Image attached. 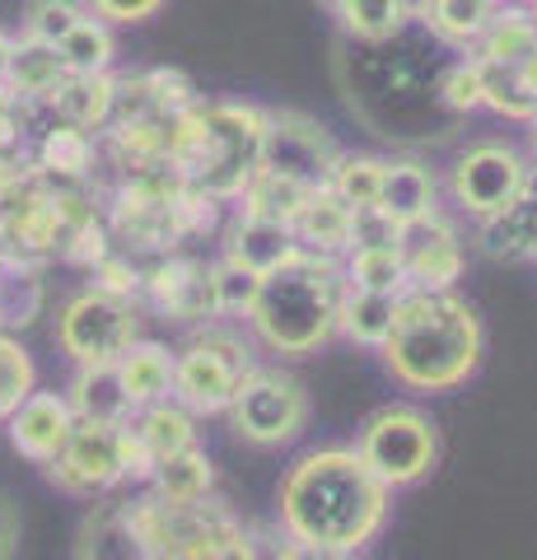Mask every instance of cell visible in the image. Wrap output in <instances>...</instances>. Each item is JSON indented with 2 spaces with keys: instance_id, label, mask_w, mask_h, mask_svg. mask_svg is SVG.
Listing matches in <instances>:
<instances>
[{
  "instance_id": "6da1fadb",
  "label": "cell",
  "mask_w": 537,
  "mask_h": 560,
  "mask_svg": "<svg viewBox=\"0 0 537 560\" xmlns=\"http://www.w3.org/2000/svg\"><path fill=\"white\" fill-rule=\"evenodd\" d=\"M393 490L360 463L355 448H314L281 481V528L327 551H365L388 518Z\"/></svg>"
},
{
  "instance_id": "7a4b0ae2",
  "label": "cell",
  "mask_w": 537,
  "mask_h": 560,
  "mask_svg": "<svg viewBox=\"0 0 537 560\" xmlns=\"http://www.w3.org/2000/svg\"><path fill=\"white\" fill-rule=\"evenodd\" d=\"M384 364L397 383L416 393H448L477 374L487 331L477 308L454 290H407L397 294Z\"/></svg>"
},
{
  "instance_id": "3957f363",
  "label": "cell",
  "mask_w": 537,
  "mask_h": 560,
  "mask_svg": "<svg viewBox=\"0 0 537 560\" xmlns=\"http://www.w3.org/2000/svg\"><path fill=\"white\" fill-rule=\"evenodd\" d=\"M346 300V276L337 257L300 253L285 267L262 276V290L248 308L257 341L276 355H314L337 337V313Z\"/></svg>"
},
{
  "instance_id": "277c9868",
  "label": "cell",
  "mask_w": 537,
  "mask_h": 560,
  "mask_svg": "<svg viewBox=\"0 0 537 560\" xmlns=\"http://www.w3.org/2000/svg\"><path fill=\"white\" fill-rule=\"evenodd\" d=\"M168 160L197 183L201 197H238L262 164L267 113L238 103H206V108L173 113Z\"/></svg>"
},
{
  "instance_id": "5b68a950",
  "label": "cell",
  "mask_w": 537,
  "mask_h": 560,
  "mask_svg": "<svg viewBox=\"0 0 537 560\" xmlns=\"http://www.w3.org/2000/svg\"><path fill=\"white\" fill-rule=\"evenodd\" d=\"M248 370H253V350L244 341V331L224 323H206L173 355V401L192 416H220Z\"/></svg>"
},
{
  "instance_id": "8992f818",
  "label": "cell",
  "mask_w": 537,
  "mask_h": 560,
  "mask_svg": "<svg viewBox=\"0 0 537 560\" xmlns=\"http://www.w3.org/2000/svg\"><path fill=\"white\" fill-rule=\"evenodd\" d=\"M355 453L388 490H402L440 463V425L421 407H378L360 425Z\"/></svg>"
},
{
  "instance_id": "52a82bcc",
  "label": "cell",
  "mask_w": 537,
  "mask_h": 560,
  "mask_svg": "<svg viewBox=\"0 0 537 560\" xmlns=\"http://www.w3.org/2000/svg\"><path fill=\"white\" fill-rule=\"evenodd\" d=\"M224 416H230L238 440H248L257 448H281L290 440H300L308 425V393L294 374L271 370V364H253L238 378Z\"/></svg>"
},
{
  "instance_id": "ba28073f",
  "label": "cell",
  "mask_w": 537,
  "mask_h": 560,
  "mask_svg": "<svg viewBox=\"0 0 537 560\" xmlns=\"http://www.w3.org/2000/svg\"><path fill=\"white\" fill-rule=\"evenodd\" d=\"M131 341H141L136 327L131 300H117L108 290H75L57 313V346L61 355H71L75 364H108L117 360Z\"/></svg>"
},
{
  "instance_id": "9c48e42d",
  "label": "cell",
  "mask_w": 537,
  "mask_h": 560,
  "mask_svg": "<svg viewBox=\"0 0 537 560\" xmlns=\"http://www.w3.org/2000/svg\"><path fill=\"white\" fill-rule=\"evenodd\" d=\"M528 173H533V164L514 145L481 140V145L463 150L454 160V168H448V191H454L463 215L491 220L528 191Z\"/></svg>"
},
{
  "instance_id": "30bf717a",
  "label": "cell",
  "mask_w": 537,
  "mask_h": 560,
  "mask_svg": "<svg viewBox=\"0 0 537 560\" xmlns=\"http://www.w3.org/2000/svg\"><path fill=\"white\" fill-rule=\"evenodd\" d=\"M117 430H122V425H94V420H75L66 448L47 463L51 486L66 490V495H75V500H94V495H108L113 486H122Z\"/></svg>"
},
{
  "instance_id": "8fae6325",
  "label": "cell",
  "mask_w": 537,
  "mask_h": 560,
  "mask_svg": "<svg viewBox=\"0 0 537 560\" xmlns=\"http://www.w3.org/2000/svg\"><path fill=\"white\" fill-rule=\"evenodd\" d=\"M337 145L318 121H308L300 113H267V127H262V164L257 168H271V173H285L294 183H308V187H323L327 173L337 164Z\"/></svg>"
},
{
  "instance_id": "7c38bea8",
  "label": "cell",
  "mask_w": 537,
  "mask_h": 560,
  "mask_svg": "<svg viewBox=\"0 0 537 560\" xmlns=\"http://www.w3.org/2000/svg\"><path fill=\"white\" fill-rule=\"evenodd\" d=\"M164 560H257V547L234 523V514L206 500L197 510H168Z\"/></svg>"
},
{
  "instance_id": "4fadbf2b",
  "label": "cell",
  "mask_w": 537,
  "mask_h": 560,
  "mask_svg": "<svg viewBox=\"0 0 537 560\" xmlns=\"http://www.w3.org/2000/svg\"><path fill=\"white\" fill-rule=\"evenodd\" d=\"M397 253L407 261L411 290H454V280L463 276V238L440 210L416 224H402Z\"/></svg>"
},
{
  "instance_id": "5bb4252c",
  "label": "cell",
  "mask_w": 537,
  "mask_h": 560,
  "mask_svg": "<svg viewBox=\"0 0 537 560\" xmlns=\"http://www.w3.org/2000/svg\"><path fill=\"white\" fill-rule=\"evenodd\" d=\"M75 560H160L136 500H103L75 533Z\"/></svg>"
},
{
  "instance_id": "9a60e30c",
  "label": "cell",
  "mask_w": 537,
  "mask_h": 560,
  "mask_svg": "<svg viewBox=\"0 0 537 560\" xmlns=\"http://www.w3.org/2000/svg\"><path fill=\"white\" fill-rule=\"evenodd\" d=\"M5 430H10V444L20 448L28 463L47 467L66 448V440H71L75 411H71V401H66V393H43L38 388V393H28L24 407L5 420Z\"/></svg>"
},
{
  "instance_id": "2e32d148",
  "label": "cell",
  "mask_w": 537,
  "mask_h": 560,
  "mask_svg": "<svg viewBox=\"0 0 537 560\" xmlns=\"http://www.w3.org/2000/svg\"><path fill=\"white\" fill-rule=\"evenodd\" d=\"M481 253L505 261H537V168L528 173V191L491 220H477Z\"/></svg>"
},
{
  "instance_id": "e0dca14e",
  "label": "cell",
  "mask_w": 537,
  "mask_h": 560,
  "mask_svg": "<svg viewBox=\"0 0 537 560\" xmlns=\"http://www.w3.org/2000/svg\"><path fill=\"white\" fill-rule=\"evenodd\" d=\"M66 401H71L75 420H94V425H122L131 420V401L117 374V360L108 364H75L71 383H66Z\"/></svg>"
},
{
  "instance_id": "ac0fdd59",
  "label": "cell",
  "mask_w": 537,
  "mask_h": 560,
  "mask_svg": "<svg viewBox=\"0 0 537 560\" xmlns=\"http://www.w3.org/2000/svg\"><path fill=\"white\" fill-rule=\"evenodd\" d=\"M294 238H300V248L304 253H314V257H346L351 253V206H346L332 187H314L308 191V201L300 210V220L290 224Z\"/></svg>"
},
{
  "instance_id": "d6986e66",
  "label": "cell",
  "mask_w": 537,
  "mask_h": 560,
  "mask_svg": "<svg viewBox=\"0 0 537 560\" xmlns=\"http://www.w3.org/2000/svg\"><path fill=\"white\" fill-rule=\"evenodd\" d=\"M150 294L154 304H160L168 318H206V313H215L211 304V267H201V261H187V257H173L164 261L160 271H154L150 280Z\"/></svg>"
},
{
  "instance_id": "ffe728a7",
  "label": "cell",
  "mask_w": 537,
  "mask_h": 560,
  "mask_svg": "<svg viewBox=\"0 0 537 560\" xmlns=\"http://www.w3.org/2000/svg\"><path fill=\"white\" fill-rule=\"evenodd\" d=\"M215 490V467L201 448H183L173 458L154 463L150 471V495L168 504V510H197V504L211 500Z\"/></svg>"
},
{
  "instance_id": "44dd1931",
  "label": "cell",
  "mask_w": 537,
  "mask_h": 560,
  "mask_svg": "<svg viewBox=\"0 0 537 560\" xmlns=\"http://www.w3.org/2000/svg\"><path fill=\"white\" fill-rule=\"evenodd\" d=\"M300 253L304 248H300V238H294V230L271 224V220H253V215H238V224L230 230V248H224V257L244 261L257 276H271L276 267H285V261H294Z\"/></svg>"
},
{
  "instance_id": "7402d4cb",
  "label": "cell",
  "mask_w": 537,
  "mask_h": 560,
  "mask_svg": "<svg viewBox=\"0 0 537 560\" xmlns=\"http://www.w3.org/2000/svg\"><path fill=\"white\" fill-rule=\"evenodd\" d=\"M117 374H122L131 411L154 407V401L173 397V350L160 341H131L117 355Z\"/></svg>"
},
{
  "instance_id": "603a6c76",
  "label": "cell",
  "mask_w": 537,
  "mask_h": 560,
  "mask_svg": "<svg viewBox=\"0 0 537 560\" xmlns=\"http://www.w3.org/2000/svg\"><path fill=\"white\" fill-rule=\"evenodd\" d=\"M374 206L397 224H416V220L435 215V178H430V168L416 164V160L384 164V183H378Z\"/></svg>"
},
{
  "instance_id": "cb8c5ba5",
  "label": "cell",
  "mask_w": 537,
  "mask_h": 560,
  "mask_svg": "<svg viewBox=\"0 0 537 560\" xmlns=\"http://www.w3.org/2000/svg\"><path fill=\"white\" fill-rule=\"evenodd\" d=\"M113 94H117V80H108V75H66L47 103H51V113L61 117V127L98 131L103 121L113 117Z\"/></svg>"
},
{
  "instance_id": "d4e9b609",
  "label": "cell",
  "mask_w": 537,
  "mask_h": 560,
  "mask_svg": "<svg viewBox=\"0 0 537 560\" xmlns=\"http://www.w3.org/2000/svg\"><path fill=\"white\" fill-rule=\"evenodd\" d=\"M127 425L136 430V440L145 444V453L154 463H164V458H173V453H183V448H197V416L183 411L173 397L131 411Z\"/></svg>"
},
{
  "instance_id": "484cf974",
  "label": "cell",
  "mask_w": 537,
  "mask_h": 560,
  "mask_svg": "<svg viewBox=\"0 0 537 560\" xmlns=\"http://www.w3.org/2000/svg\"><path fill=\"white\" fill-rule=\"evenodd\" d=\"M308 183H294V178H285V173H271V168H257L253 178H248V187L238 191V201H244V215H253V220H271V224H290L300 220V210H304V201H308Z\"/></svg>"
},
{
  "instance_id": "4316f807",
  "label": "cell",
  "mask_w": 537,
  "mask_h": 560,
  "mask_svg": "<svg viewBox=\"0 0 537 560\" xmlns=\"http://www.w3.org/2000/svg\"><path fill=\"white\" fill-rule=\"evenodd\" d=\"M537 43V24H533V14L528 5H495L491 14V24L487 33L477 38V61H487V66H518L533 51Z\"/></svg>"
},
{
  "instance_id": "83f0119b",
  "label": "cell",
  "mask_w": 537,
  "mask_h": 560,
  "mask_svg": "<svg viewBox=\"0 0 537 560\" xmlns=\"http://www.w3.org/2000/svg\"><path fill=\"white\" fill-rule=\"evenodd\" d=\"M495 5L500 0H421L416 14H421L435 38L454 43V47H477V38L491 24Z\"/></svg>"
},
{
  "instance_id": "f1b7e54d",
  "label": "cell",
  "mask_w": 537,
  "mask_h": 560,
  "mask_svg": "<svg viewBox=\"0 0 537 560\" xmlns=\"http://www.w3.org/2000/svg\"><path fill=\"white\" fill-rule=\"evenodd\" d=\"M66 80V66L57 57V47H43V43H28L20 38L14 43V57L5 70V90L20 94V98H51V90Z\"/></svg>"
},
{
  "instance_id": "f546056e",
  "label": "cell",
  "mask_w": 537,
  "mask_h": 560,
  "mask_svg": "<svg viewBox=\"0 0 537 560\" xmlns=\"http://www.w3.org/2000/svg\"><path fill=\"white\" fill-rule=\"evenodd\" d=\"M318 5L332 14L346 33H355V38H365V43L393 38L411 14L407 0H318Z\"/></svg>"
},
{
  "instance_id": "4dcf8cb0",
  "label": "cell",
  "mask_w": 537,
  "mask_h": 560,
  "mask_svg": "<svg viewBox=\"0 0 537 560\" xmlns=\"http://www.w3.org/2000/svg\"><path fill=\"white\" fill-rule=\"evenodd\" d=\"M397 294H365V290H346L341 313H337V337L355 346H384L393 331Z\"/></svg>"
},
{
  "instance_id": "1f68e13d",
  "label": "cell",
  "mask_w": 537,
  "mask_h": 560,
  "mask_svg": "<svg viewBox=\"0 0 537 560\" xmlns=\"http://www.w3.org/2000/svg\"><path fill=\"white\" fill-rule=\"evenodd\" d=\"M346 290H365V294H407V261L397 248H351L341 261Z\"/></svg>"
},
{
  "instance_id": "d6a6232c",
  "label": "cell",
  "mask_w": 537,
  "mask_h": 560,
  "mask_svg": "<svg viewBox=\"0 0 537 560\" xmlns=\"http://www.w3.org/2000/svg\"><path fill=\"white\" fill-rule=\"evenodd\" d=\"M57 57L66 66V75H108V66L117 57L113 24H103L98 14H84V20L61 38Z\"/></svg>"
},
{
  "instance_id": "836d02e7",
  "label": "cell",
  "mask_w": 537,
  "mask_h": 560,
  "mask_svg": "<svg viewBox=\"0 0 537 560\" xmlns=\"http://www.w3.org/2000/svg\"><path fill=\"white\" fill-rule=\"evenodd\" d=\"M28 393H38V364L20 346V337L0 331V425L24 407Z\"/></svg>"
},
{
  "instance_id": "e575fe53",
  "label": "cell",
  "mask_w": 537,
  "mask_h": 560,
  "mask_svg": "<svg viewBox=\"0 0 537 560\" xmlns=\"http://www.w3.org/2000/svg\"><path fill=\"white\" fill-rule=\"evenodd\" d=\"M384 164L388 160H378V154H337L332 173H327V187H332L351 210L374 206L378 183H384Z\"/></svg>"
},
{
  "instance_id": "d590c367",
  "label": "cell",
  "mask_w": 537,
  "mask_h": 560,
  "mask_svg": "<svg viewBox=\"0 0 537 560\" xmlns=\"http://www.w3.org/2000/svg\"><path fill=\"white\" fill-rule=\"evenodd\" d=\"M90 5L84 0H28L24 5V38L28 43H43V47H61V38L71 33Z\"/></svg>"
},
{
  "instance_id": "8d00e7d4",
  "label": "cell",
  "mask_w": 537,
  "mask_h": 560,
  "mask_svg": "<svg viewBox=\"0 0 537 560\" xmlns=\"http://www.w3.org/2000/svg\"><path fill=\"white\" fill-rule=\"evenodd\" d=\"M477 66H481V108H495L510 121L537 117V98H528V90L514 75V66H487V61H477Z\"/></svg>"
},
{
  "instance_id": "74e56055",
  "label": "cell",
  "mask_w": 537,
  "mask_h": 560,
  "mask_svg": "<svg viewBox=\"0 0 537 560\" xmlns=\"http://www.w3.org/2000/svg\"><path fill=\"white\" fill-rule=\"evenodd\" d=\"M257 290H262V276L248 271L244 261L220 257L211 267V304H215V313H244V318H248Z\"/></svg>"
},
{
  "instance_id": "f35d334b",
  "label": "cell",
  "mask_w": 537,
  "mask_h": 560,
  "mask_svg": "<svg viewBox=\"0 0 537 560\" xmlns=\"http://www.w3.org/2000/svg\"><path fill=\"white\" fill-rule=\"evenodd\" d=\"M90 164H94L90 131H75V127L47 131V140H43V168L51 173V178H84Z\"/></svg>"
},
{
  "instance_id": "ab89813d",
  "label": "cell",
  "mask_w": 537,
  "mask_h": 560,
  "mask_svg": "<svg viewBox=\"0 0 537 560\" xmlns=\"http://www.w3.org/2000/svg\"><path fill=\"white\" fill-rule=\"evenodd\" d=\"M402 224L388 220L378 206H360L351 210V248H397Z\"/></svg>"
},
{
  "instance_id": "60d3db41",
  "label": "cell",
  "mask_w": 537,
  "mask_h": 560,
  "mask_svg": "<svg viewBox=\"0 0 537 560\" xmlns=\"http://www.w3.org/2000/svg\"><path fill=\"white\" fill-rule=\"evenodd\" d=\"M440 98H444L454 113H472V108H481V66H477V57H472V61L448 66V75L440 80Z\"/></svg>"
},
{
  "instance_id": "b9f144b4",
  "label": "cell",
  "mask_w": 537,
  "mask_h": 560,
  "mask_svg": "<svg viewBox=\"0 0 537 560\" xmlns=\"http://www.w3.org/2000/svg\"><path fill=\"white\" fill-rule=\"evenodd\" d=\"M168 5V0H90V14L103 24H145Z\"/></svg>"
},
{
  "instance_id": "7bdbcfd3",
  "label": "cell",
  "mask_w": 537,
  "mask_h": 560,
  "mask_svg": "<svg viewBox=\"0 0 537 560\" xmlns=\"http://www.w3.org/2000/svg\"><path fill=\"white\" fill-rule=\"evenodd\" d=\"M117 458H122V481H150L154 458L145 453V444L136 440V430L127 420H122V430H117Z\"/></svg>"
},
{
  "instance_id": "ee69618b",
  "label": "cell",
  "mask_w": 537,
  "mask_h": 560,
  "mask_svg": "<svg viewBox=\"0 0 537 560\" xmlns=\"http://www.w3.org/2000/svg\"><path fill=\"white\" fill-rule=\"evenodd\" d=\"M20 533H24L20 504L0 490V560H14V551H20Z\"/></svg>"
},
{
  "instance_id": "f6af8a7d",
  "label": "cell",
  "mask_w": 537,
  "mask_h": 560,
  "mask_svg": "<svg viewBox=\"0 0 537 560\" xmlns=\"http://www.w3.org/2000/svg\"><path fill=\"white\" fill-rule=\"evenodd\" d=\"M276 560H355V556L327 551V547H314V541H294V537H285V541H281V551H276Z\"/></svg>"
},
{
  "instance_id": "bcb514c9",
  "label": "cell",
  "mask_w": 537,
  "mask_h": 560,
  "mask_svg": "<svg viewBox=\"0 0 537 560\" xmlns=\"http://www.w3.org/2000/svg\"><path fill=\"white\" fill-rule=\"evenodd\" d=\"M24 183V168H20V160H14V154L0 145V206H5L10 197H14V187Z\"/></svg>"
},
{
  "instance_id": "7dc6e473",
  "label": "cell",
  "mask_w": 537,
  "mask_h": 560,
  "mask_svg": "<svg viewBox=\"0 0 537 560\" xmlns=\"http://www.w3.org/2000/svg\"><path fill=\"white\" fill-rule=\"evenodd\" d=\"M514 75H518V84H524V90H528V98H537V43H533L528 57L514 66Z\"/></svg>"
},
{
  "instance_id": "c3c4849f",
  "label": "cell",
  "mask_w": 537,
  "mask_h": 560,
  "mask_svg": "<svg viewBox=\"0 0 537 560\" xmlns=\"http://www.w3.org/2000/svg\"><path fill=\"white\" fill-rule=\"evenodd\" d=\"M10 57H14V38L0 28V84H5V70H10Z\"/></svg>"
},
{
  "instance_id": "681fc988",
  "label": "cell",
  "mask_w": 537,
  "mask_h": 560,
  "mask_svg": "<svg viewBox=\"0 0 537 560\" xmlns=\"http://www.w3.org/2000/svg\"><path fill=\"white\" fill-rule=\"evenodd\" d=\"M528 127H533V160H537V117L528 121Z\"/></svg>"
},
{
  "instance_id": "f907efd6",
  "label": "cell",
  "mask_w": 537,
  "mask_h": 560,
  "mask_svg": "<svg viewBox=\"0 0 537 560\" xmlns=\"http://www.w3.org/2000/svg\"><path fill=\"white\" fill-rule=\"evenodd\" d=\"M524 5H528V14H533V24H537V0H524Z\"/></svg>"
},
{
  "instance_id": "816d5d0a",
  "label": "cell",
  "mask_w": 537,
  "mask_h": 560,
  "mask_svg": "<svg viewBox=\"0 0 537 560\" xmlns=\"http://www.w3.org/2000/svg\"><path fill=\"white\" fill-rule=\"evenodd\" d=\"M500 5H505V0H500Z\"/></svg>"
}]
</instances>
